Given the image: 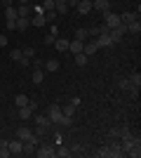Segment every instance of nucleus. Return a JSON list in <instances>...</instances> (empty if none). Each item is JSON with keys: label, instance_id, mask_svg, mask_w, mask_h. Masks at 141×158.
<instances>
[{"label": "nucleus", "instance_id": "nucleus-37", "mask_svg": "<svg viewBox=\"0 0 141 158\" xmlns=\"http://www.w3.org/2000/svg\"><path fill=\"white\" fill-rule=\"evenodd\" d=\"M118 85H120V90H129V87H132V83H129L127 78H122L120 83H118Z\"/></svg>", "mask_w": 141, "mask_h": 158}, {"label": "nucleus", "instance_id": "nucleus-36", "mask_svg": "<svg viewBox=\"0 0 141 158\" xmlns=\"http://www.w3.org/2000/svg\"><path fill=\"white\" fill-rule=\"evenodd\" d=\"M54 40H57V35H54V33H49V35H45V38H42V43H45V45H54Z\"/></svg>", "mask_w": 141, "mask_h": 158}, {"label": "nucleus", "instance_id": "nucleus-19", "mask_svg": "<svg viewBox=\"0 0 141 158\" xmlns=\"http://www.w3.org/2000/svg\"><path fill=\"white\" fill-rule=\"evenodd\" d=\"M54 47H57L59 52H68V40L66 38H57L54 40Z\"/></svg>", "mask_w": 141, "mask_h": 158}, {"label": "nucleus", "instance_id": "nucleus-12", "mask_svg": "<svg viewBox=\"0 0 141 158\" xmlns=\"http://www.w3.org/2000/svg\"><path fill=\"white\" fill-rule=\"evenodd\" d=\"M7 144H10V153H12V156H21V146H24L21 139H12V142H7Z\"/></svg>", "mask_w": 141, "mask_h": 158}, {"label": "nucleus", "instance_id": "nucleus-10", "mask_svg": "<svg viewBox=\"0 0 141 158\" xmlns=\"http://www.w3.org/2000/svg\"><path fill=\"white\" fill-rule=\"evenodd\" d=\"M82 40H78V38H73V40H68V52L71 54H78V52H82Z\"/></svg>", "mask_w": 141, "mask_h": 158}, {"label": "nucleus", "instance_id": "nucleus-1", "mask_svg": "<svg viewBox=\"0 0 141 158\" xmlns=\"http://www.w3.org/2000/svg\"><path fill=\"white\" fill-rule=\"evenodd\" d=\"M17 139H21V142H35V144H40V135H35V132L28 130L26 125H21L19 130H17Z\"/></svg>", "mask_w": 141, "mask_h": 158}, {"label": "nucleus", "instance_id": "nucleus-3", "mask_svg": "<svg viewBox=\"0 0 141 158\" xmlns=\"http://www.w3.org/2000/svg\"><path fill=\"white\" fill-rule=\"evenodd\" d=\"M101 19H104V24H106L108 28H115V26H120V24H122L120 14H113V12H101Z\"/></svg>", "mask_w": 141, "mask_h": 158}, {"label": "nucleus", "instance_id": "nucleus-26", "mask_svg": "<svg viewBox=\"0 0 141 158\" xmlns=\"http://www.w3.org/2000/svg\"><path fill=\"white\" fill-rule=\"evenodd\" d=\"M61 113H64V116H68V118H73V116H75V106H73V104H66L64 109H61Z\"/></svg>", "mask_w": 141, "mask_h": 158}, {"label": "nucleus", "instance_id": "nucleus-47", "mask_svg": "<svg viewBox=\"0 0 141 158\" xmlns=\"http://www.w3.org/2000/svg\"><path fill=\"white\" fill-rule=\"evenodd\" d=\"M0 144H2V139H0Z\"/></svg>", "mask_w": 141, "mask_h": 158}, {"label": "nucleus", "instance_id": "nucleus-30", "mask_svg": "<svg viewBox=\"0 0 141 158\" xmlns=\"http://www.w3.org/2000/svg\"><path fill=\"white\" fill-rule=\"evenodd\" d=\"M75 38H78V40H82V43H85V40L89 38V33H87V28H78V31H75Z\"/></svg>", "mask_w": 141, "mask_h": 158}, {"label": "nucleus", "instance_id": "nucleus-13", "mask_svg": "<svg viewBox=\"0 0 141 158\" xmlns=\"http://www.w3.org/2000/svg\"><path fill=\"white\" fill-rule=\"evenodd\" d=\"M17 14H19V17H31V14H33V5H31V2L19 5V7H17Z\"/></svg>", "mask_w": 141, "mask_h": 158}, {"label": "nucleus", "instance_id": "nucleus-22", "mask_svg": "<svg viewBox=\"0 0 141 158\" xmlns=\"http://www.w3.org/2000/svg\"><path fill=\"white\" fill-rule=\"evenodd\" d=\"M45 71H49V73L59 71V59H47V64H45Z\"/></svg>", "mask_w": 141, "mask_h": 158}, {"label": "nucleus", "instance_id": "nucleus-23", "mask_svg": "<svg viewBox=\"0 0 141 158\" xmlns=\"http://www.w3.org/2000/svg\"><path fill=\"white\" fill-rule=\"evenodd\" d=\"M73 57H75V64H78V66H87V59H89V57H87L85 52H78V54H73Z\"/></svg>", "mask_w": 141, "mask_h": 158}, {"label": "nucleus", "instance_id": "nucleus-20", "mask_svg": "<svg viewBox=\"0 0 141 158\" xmlns=\"http://www.w3.org/2000/svg\"><path fill=\"white\" fill-rule=\"evenodd\" d=\"M127 33H134V35H139V33H141V24H139V19H134L132 24H127Z\"/></svg>", "mask_w": 141, "mask_h": 158}, {"label": "nucleus", "instance_id": "nucleus-41", "mask_svg": "<svg viewBox=\"0 0 141 158\" xmlns=\"http://www.w3.org/2000/svg\"><path fill=\"white\" fill-rule=\"evenodd\" d=\"M31 64H33V69H42V61L38 59V57H33V61H31Z\"/></svg>", "mask_w": 141, "mask_h": 158}, {"label": "nucleus", "instance_id": "nucleus-32", "mask_svg": "<svg viewBox=\"0 0 141 158\" xmlns=\"http://www.w3.org/2000/svg\"><path fill=\"white\" fill-rule=\"evenodd\" d=\"M129 83L139 87V85H141V73H132V76H129Z\"/></svg>", "mask_w": 141, "mask_h": 158}, {"label": "nucleus", "instance_id": "nucleus-39", "mask_svg": "<svg viewBox=\"0 0 141 158\" xmlns=\"http://www.w3.org/2000/svg\"><path fill=\"white\" fill-rule=\"evenodd\" d=\"M87 33L92 35V38H96V35H99V26H89V28H87Z\"/></svg>", "mask_w": 141, "mask_h": 158}, {"label": "nucleus", "instance_id": "nucleus-38", "mask_svg": "<svg viewBox=\"0 0 141 158\" xmlns=\"http://www.w3.org/2000/svg\"><path fill=\"white\" fill-rule=\"evenodd\" d=\"M54 10H57V14H66V12H68V5L64 2V5H57Z\"/></svg>", "mask_w": 141, "mask_h": 158}, {"label": "nucleus", "instance_id": "nucleus-46", "mask_svg": "<svg viewBox=\"0 0 141 158\" xmlns=\"http://www.w3.org/2000/svg\"><path fill=\"white\" fill-rule=\"evenodd\" d=\"M28 2H38V0H28Z\"/></svg>", "mask_w": 141, "mask_h": 158}, {"label": "nucleus", "instance_id": "nucleus-28", "mask_svg": "<svg viewBox=\"0 0 141 158\" xmlns=\"http://www.w3.org/2000/svg\"><path fill=\"white\" fill-rule=\"evenodd\" d=\"M54 156H59V158H68V156H73V153H71V149H66V146H59Z\"/></svg>", "mask_w": 141, "mask_h": 158}, {"label": "nucleus", "instance_id": "nucleus-7", "mask_svg": "<svg viewBox=\"0 0 141 158\" xmlns=\"http://www.w3.org/2000/svg\"><path fill=\"white\" fill-rule=\"evenodd\" d=\"M92 10H99V12H111V0H92Z\"/></svg>", "mask_w": 141, "mask_h": 158}, {"label": "nucleus", "instance_id": "nucleus-11", "mask_svg": "<svg viewBox=\"0 0 141 158\" xmlns=\"http://www.w3.org/2000/svg\"><path fill=\"white\" fill-rule=\"evenodd\" d=\"M78 14H89L92 12V0H78Z\"/></svg>", "mask_w": 141, "mask_h": 158}, {"label": "nucleus", "instance_id": "nucleus-35", "mask_svg": "<svg viewBox=\"0 0 141 158\" xmlns=\"http://www.w3.org/2000/svg\"><path fill=\"white\" fill-rule=\"evenodd\" d=\"M42 10H45V12H52L54 10V0H42Z\"/></svg>", "mask_w": 141, "mask_h": 158}, {"label": "nucleus", "instance_id": "nucleus-33", "mask_svg": "<svg viewBox=\"0 0 141 158\" xmlns=\"http://www.w3.org/2000/svg\"><path fill=\"white\" fill-rule=\"evenodd\" d=\"M21 57H24V54H21V50H12V52H10V59L12 61H17V64H19V59Z\"/></svg>", "mask_w": 141, "mask_h": 158}, {"label": "nucleus", "instance_id": "nucleus-43", "mask_svg": "<svg viewBox=\"0 0 141 158\" xmlns=\"http://www.w3.org/2000/svg\"><path fill=\"white\" fill-rule=\"evenodd\" d=\"M66 5L68 7H75V5H78V0H66Z\"/></svg>", "mask_w": 141, "mask_h": 158}, {"label": "nucleus", "instance_id": "nucleus-29", "mask_svg": "<svg viewBox=\"0 0 141 158\" xmlns=\"http://www.w3.org/2000/svg\"><path fill=\"white\" fill-rule=\"evenodd\" d=\"M99 156L101 158H115L113 151H111V146H101V149H99Z\"/></svg>", "mask_w": 141, "mask_h": 158}, {"label": "nucleus", "instance_id": "nucleus-16", "mask_svg": "<svg viewBox=\"0 0 141 158\" xmlns=\"http://www.w3.org/2000/svg\"><path fill=\"white\" fill-rule=\"evenodd\" d=\"M33 120H35V123H38V125H42V127H47V125H52V120L47 118L45 113H35V111H33Z\"/></svg>", "mask_w": 141, "mask_h": 158}, {"label": "nucleus", "instance_id": "nucleus-14", "mask_svg": "<svg viewBox=\"0 0 141 158\" xmlns=\"http://www.w3.org/2000/svg\"><path fill=\"white\" fill-rule=\"evenodd\" d=\"M35 142H24V146H21V156H35Z\"/></svg>", "mask_w": 141, "mask_h": 158}, {"label": "nucleus", "instance_id": "nucleus-9", "mask_svg": "<svg viewBox=\"0 0 141 158\" xmlns=\"http://www.w3.org/2000/svg\"><path fill=\"white\" fill-rule=\"evenodd\" d=\"M82 52L87 54V57H92V54L99 52V45H96L94 40H85V45H82Z\"/></svg>", "mask_w": 141, "mask_h": 158}, {"label": "nucleus", "instance_id": "nucleus-15", "mask_svg": "<svg viewBox=\"0 0 141 158\" xmlns=\"http://www.w3.org/2000/svg\"><path fill=\"white\" fill-rule=\"evenodd\" d=\"M17 116L21 120H28V118H33V109L31 106H21V109H17Z\"/></svg>", "mask_w": 141, "mask_h": 158}, {"label": "nucleus", "instance_id": "nucleus-44", "mask_svg": "<svg viewBox=\"0 0 141 158\" xmlns=\"http://www.w3.org/2000/svg\"><path fill=\"white\" fill-rule=\"evenodd\" d=\"M0 2H2L5 7H12V0H0Z\"/></svg>", "mask_w": 141, "mask_h": 158}, {"label": "nucleus", "instance_id": "nucleus-25", "mask_svg": "<svg viewBox=\"0 0 141 158\" xmlns=\"http://www.w3.org/2000/svg\"><path fill=\"white\" fill-rule=\"evenodd\" d=\"M17 17H19V14H17V7H5V19H17Z\"/></svg>", "mask_w": 141, "mask_h": 158}, {"label": "nucleus", "instance_id": "nucleus-4", "mask_svg": "<svg viewBox=\"0 0 141 158\" xmlns=\"http://www.w3.org/2000/svg\"><path fill=\"white\" fill-rule=\"evenodd\" d=\"M47 118L52 120V123H61V118H64V113H61V106H59V104H52L49 109H47Z\"/></svg>", "mask_w": 141, "mask_h": 158}, {"label": "nucleus", "instance_id": "nucleus-17", "mask_svg": "<svg viewBox=\"0 0 141 158\" xmlns=\"http://www.w3.org/2000/svg\"><path fill=\"white\" fill-rule=\"evenodd\" d=\"M134 19H139V14H136V12H122L120 14V21H122V24H132Z\"/></svg>", "mask_w": 141, "mask_h": 158}, {"label": "nucleus", "instance_id": "nucleus-27", "mask_svg": "<svg viewBox=\"0 0 141 158\" xmlns=\"http://www.w3.org/2000/svg\"><path fill=\"white\" fill-rule=\"evenodd\" d=\"M7 156H12V153H10V144L2 139V144H0V158H7Z\"/></svg>", "mask_w": 141, "mask_h": 158}, {"label": "nucleus", "instance_id": "nucleus-6", "mask_svg": "<svg viewBox=\"0 0 141 158\" xmlns=\"http://www.w3.org/2000/svg\"><path fill=\"white\" fill-rule=\"evenodd\" d=\"M47 24V19H45V12L42 14H38V12H33L31 14V26H35V28H42Z\"/></svg>", "mask_w": 141, "mask_h": 158}, {"label": "nucleus", "instance_id": "nucleus-24", "mask_svg": "<svg viewBox=\"0 0 141 158\" xmlns=\"http://www.w3.org/2000/svg\"><path fill=\"white\" fill-rule=\"evenodd\" d=\"M111 135H113L115 139H118V137H125V135H129V127H125V125H122V127H115V130H111Z\"/></svg>", "mask_w": 141, "mask_h": 158}, {"label": "nucleus", "instance_id": "nucleus-31", "mask_svg": "<svg viewBox=\"0 0 141 158\" xmlns=\"http://www.w3.org/2000/svg\"><path fill=\"white\" fill-rule=\"evenodd\" d=\"M111 151H113V156H115V158L125 153V151H122V146H120V142H115V144H111Z\"/></svg>", "mask_w": 141, "mask_h": 158}, {"label": "nucleus", "instance_id": "nucleus-42", "mask_svg": "<svg viewBox=\"0 0 141 158\" xmlns=\"http://www.w3.org/2000/svg\"><path fill=\"white\" fill-rule=\"evenodd\" d=\"M7 40H10V38H7L5 33H0V47H5V45H7Z\"/></svg>", "mask_w": 141, "mask_h": 158}, {"label": "nucleus", "instance_id": "nucleus-2", "mask_svg": "<svg viewBox=\"0 0 141 158\" xmlns=\"http://www.w3.org/2000/svg\"><path fill=\"white\" fill-rule=\"evenodd\" d=\"M54 153H57V146H52V144H38L35 146V156L38 158H52Z\"/></svg>", "mask_w": 141, "mask_h": 158}, {"label": "nucleus", "instance_id": "nucleus-8", "mask_svg": "<svg viewBox=\"0 0 141 158\" xmlns=\"http://www.w3.org/2000/svg\"><path fill=\"white\" fill-rule=\"evenodd\" d=\"M14 28H17V31H26V28H31V17H17Z\"/></svg>", "mask_w": 141, "mask_h": 158}, {"label": "nucleus", "instance_id": "nucleus-45", "mask_svg": "<svg viewBox=\"0 0 141 158\" xmlns=\"http://www.w3.org/2000/svg\"><path fill=\"white\" fill-rule=\"evenodd\" d=\"M64 2H66V0H54V7H57V5H64Z\"/></svg>", "mask_w": 141, "mask_h": 158}, {"label": "nucleus", "instance_id": "nucleus-18", "mask_svg": "<svg viewBox=\"0 0 141 158\" xmlns=\"http://www.w3.org/2000/svg\"><path fill=\"white\" fill-rule=\"evenodd\" d=\"M28 102H31V97H28V94H17V97H14V104H17V109H21V106H28Z\"/></svg>", "mask_w": 141, "mask_h": 158}, {"label": "nucleus", "instance_id": "nucleus-40", "mask_svg": "<svg viewBox=\"0 0 141 158\" xmlns=\"http://www.w3.org/2000/svg\"><path fill=\"white\" fill-rule=\"evenodd\" d=\"M82 151H85V146H82V144H75L73 149H71V153H82Z\"/></svg>", "mask_w": 141, "mask_h": 158}, {"label": "nucleus", "instance_id": "nucleus-21", "mask_svg": "<svg viewBox=\"0 0 141 158\" xmlns=\"http://www.w3.org/2000/svg\"><path fill=\"white\" fill-rule=\"evenodd\" d=\"M31 80H33L35 85H40L42 80H45V73H42V69H35V71H33V76H31Z\"/></svg>", "mask_w": 141, "mask_h": 158}, {"label": "nucleus", "instance_id": "nucleus-5", "mask_svg": "<svg viewBox=\"0 0 141 158\" xmlns=\"http://www.w3.org/2000/svg\"><path fill=\"white\" fill-rule=\"evenodd\" d=\"M94 43L99 45V50H101V47H113V40H111L108 33H99V35L94 38Z\"/></svg>", "mask_w": 141, "mask_h": 158}, {"label": "nucleus", "instance_id": "nucleus-34", "mask_svg": "<svg viewBox=\"0 0 141 158\" xmlns=\"http://www.w3.org/2000/svg\"><path fill=\"white\" fill-rule=\"evenodd\" d=\"M21 54L31 59V57H33V54H35V47H31V45H28V47H24V50H21Z\"/></svg>", "mask_w": 141, "mask_h": 158}]
</instances>
